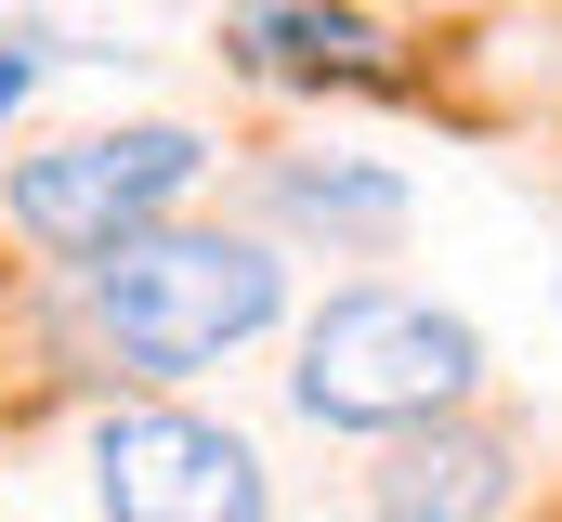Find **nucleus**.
Returning <instances> with one entry per match:
<instances>
[{
  "label": "nucleus",
  "instance_id": "obj_1",
  "mask_svg": "<svg viewBox=\"0 0 562 522\" xmlns=\"http://www.w3.org/2000/svg\"><path fill=\"white\" fill-rule=\"evenodd\" d=\"M66 314L105 379L170 392V379H210L223 353H249L262 327H288V261L276 236H236V223H144L66 274Z\"/></svg>",
  "mask_w": 562,
  "mask_h": 522
},
{
  "label": "nucleus",
  "instance_id": "obj_2",
  "mask_svg": "<svg viewBox=\"0 0 562 522\" xmlns=\"http://www.w3.org/2000/svg\"><path fill=\"white\" fill-rule=\"evenodd\" d=\"M471 392H484V327L419 287H327V314L301 327V366H288V405L314 431H367V444L458 418Z\"/></svg>",
  "mask_w": 562,
  "mask_h": 522
},
{
  "label": "nucleus",
  "instance_id": "obj_3",
  "mask_svg": "<svg viewBox=\"0 0 562 522\" xmlns=\"http://www.w3.org/2000/svg\"><path fill=\"white\" fill-rule=\"evenodd\" d=\"M196 170H210V130L119 118V130H79V144L13 157V170H0V223L53 261V274H79V261H105L119 236H144V223H183Z\"/></svg>",
  "mask_w": 562,
  "mask_h": 522
},
{
  "label": "nucleus",
  "instance_id": "obj_4",
  "mask_svg": "<svg viewBox=\"0 0 562 522\" xmlns=\"http://www.w3.org/2000/svg\"><path fill=\"white\" fill-rule=\"evenodd\" d=\"M92 497L105 522H276L262 444L196 405H105L92 418Z\"/></svg>",
  "mask_w": 562,
  "mask_h": 522
},
{
  "label": "nucleus",
  "instance_id": "obj_5",
  "mask_svg": "<svg viewBox=\"0 0 562 522\" xmlns=\"http://www.w3.org/2000/svg\"><path fill=\"white\" fill-rule=\"evenodd\" d=\"M524 497V431H497V418H419V431H393L380 457H367V510L380 522H497Z\"/></svg>",
  "mask_w": 562,
  "mask_h": 522
},
{
  "label": "nucleus",
  "instance_id": "obj_6",
  "mask_svg": "<svg viewBox=\"0 0 562 522\" xmlns=\"http://www.w3.org/2000/svg\"><path fill=\"white\" fill-rule=\"evenodd\" d=\"M223 53H236L249 79H301V92H327V79H340V92H380V79H393V66H380L393 26L353 13V0H249V13L223 26Z\"/></svg>",
  "mask_w": 562,
  "mask_h": 522
},
{
  "label": "nucleus",
  "instance_id": "obj_7",
  "mask_svg": "<svg viewBox=\"0 0 562 522\" xmlns=\"http://www.w3.org/2000/svg\"><path fill=\"white\" fill-rule=\"evenodd\" d=\"M262 209L288 236H327V249H393L406 236V183L380 157H276L262 170Z\"/></svg>",
  "mask_w": 562,
  "mask_h": 522
},
{
  "label": "nucleus",
  "instance_id": "obj_8",
  "mask_svg": "<svg viewBox=\"0 0 562 522\" xmlns=\"http://www.w3.org/2000/svg\"><path fill=\"white\" fill-rule=\"evenodd\" d=\"M26 92H40V53H0V118H13Z\"/></svg>",
  "mask_w": 562,
  "mask_h": 522
}]
</instances>
